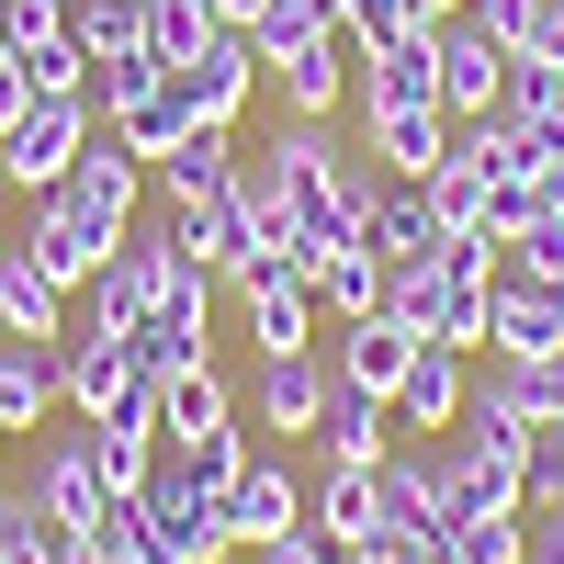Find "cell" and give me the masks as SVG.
Masks as SVG:
<instances>
[{
    "label": "cell",
    "instance_id": "cell-22",
    "mask_svg": "<svg viewBox=\"0 0 564 564\" xmlns=\"http://www.w3.org/2000/svg\"><path fill=\"white\" fill-rule=\"evenodd\" d=\"M68 327H79V294L45 282L23 260V238H12V249H0V339H68Z\"/></svg>",
    "mask_w": 564,
    "mask_h": 564
},
{
    "label": "cell",
    "instance_id": "cell-46",
    "mask_svg": "<svg viewBox=\"0 0 564 564\" xmlns=\"http://www.w3.org/2000/svg\"><path fill=\"white\" fill-rule=\"evenodd\" d=\"M260 12H271V0H215V23H238V34H249Z\"/></svg>",
    "mask_w": 564,
    "mask_h": 564
},
{
    "label": "cell",
    "instance_id": "cell-35",
    "mask_svg": "<svg viewBox=\"0 0 564 564\" xmlns=\"http://www.w3.org/2000/svg\"><path fill=\"white\" fill-rule=\"evenodd\" d=\"M531 226H542V170L531 181H486V238L508 249V238H531Z\"/></svg>",
    "mask_w": 564,
    "mask_h": 564
},
{
    "label": "cell",
    "instance_id": "cell-26",
    "mask_svg": "<svg viewBox=\"0 0 564 564\" xmlns=\"http://www.w3.org/2000/svg\"><path fill=\"white\" fill-rule=\"evenodd\" d=\"M395 406L384 395H361V384H339V372H327V417H316V463H384L395 441Z\"/></svg>",
    "mask_w": 564,
    "mask_h": 564
},
{
    "label": "cell",
    "instance_id": "cell-12",
    "mask_svg": "<svg viewBox=\"0 0 564 564\" xmlns=\"http://www.w3.org/2000/svg\"><path fill=\"white\" fill-rule=\"evenodd\" d=\"M68 406V339H0V430L34 441Z\"/></svg>",
    "mask_w": 564,
    "mask_h": 564
},
{
    "label": "cell",
    "instance_id": "cell-25",
    "mask_svg": "<svg viewBox=\"0 0 564 564\" xmlns=\"http://www.w3.org/2000/svg\"><path fill=\"white\" fill-rule=\"evenodd\" d=\"M361 249L384 260V271H406V260H430V249H441V215H430V181H384V193H372V215H361Z\"/></svg>",
    "mask_w": 564,
    "mask_h": 564
},
{
    "label": "cell",
    "instance_id": "cell-31",
    "mask_svg": "<svg viewBox=\"0 0 564 564\" xmlns=\"http://www.w3.org/2000/svg\"><path fill=\"white\" fill-rule=\"evenodd\" d=\"M497 113H508V124H531V135H564V68L520 45V57H508V90H497Z\"/></svg>",
    "mask_w": 564,
    "mask_h": 564
},
{
    "label": "cell",
    "instance_id": "cell-30",
    "mask_svg": "<svg viewBox=\"0 0 564 564\" xmlns=\"http://www.w3.org/2000/svg\"><path fill=\"white\" fill-rule=\"evenodd\" d=\"M68 45H79L90 68L148 57V0H68Z\"/></svg>",
    "mask_w": 564,
    "mask_h": 564
},
{
    "label": "cell",
    "instance_id": "cell-8",
    "mask_svg": "<svg viewBox=\"0 0 564 564\" xmlns=\"http://www.w3.org/2000/svg\"><path fill=\"white\" fill-rule=\"evenodd\" d=\"M486 350H497V361H553V350H564V282L497 271V294H486Z\"/></svg>",
    "mask_w": 564,
    "mask_h": 564
},
{
    "label": "cell",
    "instance_id": "cell-23",
    "mask_svg": "<svg viewBox=\"0 0 564 564\" xmlns=\"http://www.w3.org/2000/svg\"><path fill=\"white\" fill-rule=\"evenodd\" d=\"M215 430H238V384H226L215 361L170 372V384H159V452H193V441H215Z\"/></svg>",
    "mask_w": 564,
    "mask_h": 564
},
{
    "label": "cell",
    "instance_id": "cell-41",
    "mask_svg": "<svg viewBox=\"0 0 564 564\" xmlns=\"http://www.w3.org/2000/svg\"><path fill=\"white\" fill-rule=\"evenodd\" d=\"M520 564H564V497H531L520 508Z\"/></svg>",
    "mask_w": 564,
    "mask_h": 564
},
{
    "label": "cell",
    "instance_id": "cell-44",
    "mask_svg": "<svg viewBox=\"0 0 564 564\" xmlns=\"http://www.w3.org/2000/svg\"><path fill=\"white\" fill-rule=\"evenodd\" d=\"M249 564H339V542H327L316 520H294V531H282V542H260Z\"/></svg>",
    "mask_w": 564,
    "mask_h": 564
},
{
    "label": "cell",
    "instance_id": "cell-7",
    "mask_svg": "<svg viewBox=\"0 0 564 564\" xmlns=\"http://www.w3.org/2000/svg\"><path fill=\"white\" fill-rule=\"evenodd\" d=\"M430 452H441V531H463V520H520V508H531L520 463H497L475 441H430Z\"/></svg>",
    "mask_w": 564,
    "mask_h": 564
},
{
    "label": "cell",
    "instance_id": "cell-2",
    "mask_svg": "<svg viewBox=\"0 0 564 564\" xmlns=\"http://www.w3.org/2000/svg\"><path fill=\"white\" fill-rule=\"evenodd\" d=\"M260 45V79L282 90V113H339L350 102V34L327 0H271V12L249 23Z\"/></svg>",
    "mask_w": 564,
    "mask_h": 564
},
{
    "label": "cell",
    "instance_id": "cell-9",
    "mask_svg": "<svg viewBox=\"0 0 564 564\" xmlns=\"http://www.w3.org/2000/svg\"><path fill=\"white\" fill-rule=\"evenodd\" d=\"M361 159H384V181H430L452 159V102H361Z\"/></svg>",
    "mask_w": 564,
    "mask_h": 564
},
{
    "label": "cell",
    "instance_id": "cell-32",
    "mask_svg": "<svg viewBox=\"0 0 564 564\" xmlns=\"http://www.w3.org/2000/svg\"><path fill=\"white\" fill-rule=\"evenodd\" d=\"M79 430H90V417H79ZM90 475H102V497H148L159 430H90Z\"/></svg>",
    "mask_w": 564,
    "mask_h": 564
},
{
    "label": "cell",
    "instance_id": "cell-14",
    "mask_svg": "<svg viewBox=\"0 0 564 564\" xmlns=\"http://www.w3.org/2000/svg\"><path fill=\"white\" fill-rule=\"evenodd\" d=\"M226 181H238V124H193L170 159H148V193H159L170 215H204Z\"/></svg>",
    "mask_w": 564,
    "mask_h": 564
},
{
    "label": "cell",
    "instance_id": "cell-20",
    "mask_svg": "<svg viewBox=\"0 0 564 564\" xmlns=\"http://www.w3.org/2000/svg\"><path fill=\"white\" fill-rule=\"evenodd\" d=\"M384 531H441V452L430 441H406L372 463V542Z\"/></svg>",
    "mask_w": 564,
    "mask_h": 564
},
{
    "label": "cell",
    "instance_id": "cell-10",
    "mask_svg": "<svg viewBox=\"0 0 564 564\" xmlns=\"http://www.w3.org/2000/svg\"><path fill=\"white\" fill-rule=\"evenodd\" d=\"M249 417H260V430H282V441H316V417H327V339H316V350H260Z\"/></svg>",
    "mask_w": 564,
    "mask_h": 564
},
{
    "label": "cell",
    "instance_id": "cell-1",
    "mask_svg": "<svg viewBox=\"0 0 564 564\" xmlns=\"http://www.w3.org/2000/svg\"><path fill=\"white\" fill-rule=\"evenodd\" d=\"M260 159H271V181H282V215H294V249H282L294 271H305L316 249H350L361 215H372V193H384V181H372V159H361L327 113H282Z\"/></svg>",
    "mask_w": 564,
    "mask_h": 564
},
{
    "label": "cell",
    "instance_id": "cell-40",
    "mask_svg": "<svg viewBox=\"0 0 564 564\" xmlns=\"http://www.w3.org/2000/svg\"><path fill=\"white\" fill-rule=\"evenodd\" d=\"M249 452H260L249 430H215V441H193V452H181V463H193V475H204V486L226 497V486H238V463H249Z\"/></svg>",
    "mask_w": 564,
    "mask_h": 564
},
{
    "label": "cell",
    "instance_id": "cell-27",
    "mask_svg": "<svg viewBox=\"0 0 564 564\" xmlns=\"http://www.w3.org/2000/svg\"><path fill=\"white\" fill-rule=\"evenodd\" d=\"M305 282H316V316H339V327H350V316H384V260H372L361 238H350V249H316Z\"/></svg>",
    "mask_w": 564,
    "mask_h": 564
},
{
    "label": "cell",
    "instance_id": "cell-39",
    "mask_svg": "<svg viewBox=\"0 0 564 564\" xmlns=\"http://www.w3.org/2000/svg\"><path fill=\"white\" fill-rule=\"evenodd\" d=\"M327 12H339L350 57H361V45H384V34H406V0H327Z\"/></svg>",
    "mask_w": 564,
    "mask_h": 564
},
{
    "label": "cell",
    "instance_id": "cell-50",
    "mask_svg": "<svg viewBox=\"0 0 564 564\" xmlns=\"http://www.w3.org/2000/svg\"><path fill=\"white\" fill-rule=\"evenodd\" d=\"M553 372H564V350H553Z\"/></svg>",
    "mask_w": 564,
    "mask_h": 564
},
{
    "label": "cell",
    "instance_id": "cell-16",
    "mask_svg": "<svg viewBox=\"0 0 564 564\" xmlns=\"http://www.w3.org/2000/svg\"><path fill=\"white\" fill-rule=\"evenodd\" d=\"M350 90H361V102H441V34L406 23V34H384V45H361V57H350Z\"/></svg>",
    "mask_w": 564,
    "mask_h": 564
},
{
    "label": "cell",
    "instance_id": "cell-18",
    "mask_svg": "<svg viewBox=\"0 0 564 564\" xmlns=\"http://www.w3.org/2000/svg\"><path fill=\"white\" fill-rule=\"evenodd\" d=\"M475 361L486 350H452V339H417V361H406V384H395V430H452L463 417V384H475Z\"/></svg>",
    "mask_w": 564,
    "mask_h": 564
},
{
    "label": "cell",
    "instance_id": "cell-21",
    "mask_svg": "<svg viewBox=\"0 0 564 564\" xmlns=\"http://www.w3.org/2000/svg\"><path fill=\"white\" fill-rule=\"evenodd\" d=\"M406 361H417V327H395V316H350L339 339H327V372L361 384V395H384V406H395V384H406Z\"/></svg>",
    "mask_w": 564,
    "mask_h": 564
},
{
    "label": "cell",
    "instance_id": "cell-6",
    "mask_svg": "<svg viewBox=\"0 0 564 564\" xmlns=\"http://www.w3.org/2000/svg\"><path fill=\"white\" fill-rule=\"evenodd\" d=\"M23 508L34 520H68V531H90L102 520V475H90V430H34L23 441Z\"/></svg>",
    "mask_w": 564,
    "mask_h": 564
},
{
    "label": "cell",
    "instance_id": "cell-29",
    "mask_svg": "<svg viewBox=\"0 0 564 564\" xmlns=\"http://www.w3.org/2000/svg\"><path fill=\"white\" fill-rule=\"evenodd\" d=\"M305 520L327 531V542H372V463H316V486H305Z\"/></svg>",
    "mask_w": 564,
    "mask_h": 564
},
{
    "label": "cell",
    "instance_id": "cell-4",
    "mask_svg": "<svg viewBox=\"0 0 564 564\" xmlns=\"http://www.w3.org/2000/svg\"><path fill=\"white\" fill-rule=\"evenodd\" d=\"M57 204H68V215L90 226V238H113V249H124V226L148 215V159H135V148H124L113 124H90V148L68 159V181H57Z\"/></svg>",
    "mask_w": 564,
    "mask_h": 564
},
{
    "label": "cell",
    "instance_id": "cell-17",
    "mask_svg": "<svg viewBox=\"0 0 564 564\" xmlns=\"http://www.w3.org/2000/svg\"><path fill=\"white\" fill-rule=\"evenodd\" d=\"M531 430H542V417L520 406L508 361H475V384H463V417H452L441 441H475V452H497V463H520V452H531Z\"/></svg>",
    "mask_w": 564,
    "mask_h": 564
},
{
    "label": "cell",
    "instance_id": "cell-48",
    "mask_svg": "<svg viewBox=\"0 0 564 564\" xmlns=\"http://www.w3.org/2000/svg\"><path fill=\"white\" fill-rule=\"evenodd\" d=\"M12 452H23V441H12V430H0V475H12Z\"/></svg>",
    "mask_w": 564,
    "mask_h": 564
},
{
    "label": "cell",
    "instance_id": "cell-47",
    "mask_svg": "<svg viewBox=\"0 0 564 564\" xmlns=\"http://www.w3.org/2000/svg\"><path fill=\"white\" fill-rule=\"evenodd\" d=\"M452 12H463V0H406V23H430V34H441Z\"/></svg>",
    "mask_w": 564,
    "mask_h": 564
},
{
    "label": "cell",
    "instance_id": "cell-45",
    "mask_svg": "<svg viewBox=\"0 0 564 564\" xmlns=\"http://www.w3.org/2000/svg\"><path fill=\"white\" fill-rule=\"evenodd\" d=\"M372 564H452V542L441 531H384V542H361Z\"/></svg>",
    "mask_w": 564,
    "mask_h": 564
},
{
    "label": "cell",
    "instance_id": "cell-5",
    "mask_svg": "<svg viewBox=\"0 0 564 564\" xmlns=\"http://www.w3.org/2000/svg\"><path fill=\"white\" fill-rule=\"evenodd\" d=\"M90 90L79 102H23V113H0V181H12V193H57L68 181V159L90 148Z\"/></svg>",
    "mask_w": 564,
    "mask_h": 564
},
{
    "label": "cell",
    "instance_id": "cell-34",
    "mask_svg": "<svg viewBox=\"0 0 564 564\" xmlns=\"http://www.w3.org/2000/svg\"><path fill=\"white\" fill-rule=\"evenodd\" d=\"M204 34H215V0H148V57L159 68L204 57Z\"/></svg>",
    "mask_w": 564,
    "mask_h": 564
},
{
    "label": "cell",
    "instance_id": "cell-24",
    "mask_svg": "<svg viewBox=\"0 0 564 564\" xmlns=\"http://www.w3.org/2000/svg\"><path fill=\"white\" fill-rule=\"evenodd\" d=\"M23 260H34L45 282H68V294H79V282L113 260V238H90V226H79L57 193H34V215H23Z\"/></svg>",
    "mask_w": 564,
    "mask_h": 564
},
{
    "label": "cell",
    "instance_id": "cell-38",
    "mask_svg": "<svg viewBox=\"0 0 564 564\" xmlns=\"http://www.w3.org/2000/svg\"><path fill=\"white\" fill-rule=\"evenodd\" d=\"M463 12H475V23H486V34L508 45V57H520V45L542 34V12H553V0H463Z\"/></svg>",
    "mask_w": 564,
    "mask_h": 564
},
{
    "label": "cell",
    "instance_id": "cell-42",
    "mask_svg": "<svg viewBox=\"0 0 564 564\" xmlns=\"http://www.w3.org/2000/svg\"><path fill=\"white\" fill-rule=\"evenodd\" d=\"M508 271H531V282H564V226L542 215L531 238H508Z\"/></svg>",
    "mask_w": 564,
    "mask_h": 564
},
{
    "label": "cell",
    "instance_id": "cell-15",
    "mask_svg": "<svg viewBox=\"0 0 564 564\" xmlns=\"http://www.w3.org/2000/svg\"><path fill=\"white\" fill-rule=\"evenodd\" d=\"M238 305H249V339H260V350H316V327H327V316H316V282H305L294 260H260V271L238 282Z\"/></svg>",
    "mask_w": 564,
    "mask_h": 564
},
{
    "label": "cell",
    "instance_id": "cell-11",
    "mask_svg": "<svg viewBox=\"0 0 564 564\" xmlns=\"http://www.w3.org/2000/svg\"><path fill=\"white\" fill-rule=\"evenodd\" d=\"M215 508H226V542L260 553V542H282V531L305 520V486H294V463H282V452H249V463H238V486H226Z\"/></svg>",
    "mask_w": 564,
    "mask_h": 564
},
{
    "label": "cell",
    "instance_id": "cell-33",
    "mask_svg": "<svg viewBox=\"0 0 564 564\" xmlns=\"http://www.w3.org/2000/svg\"><path fill=\"white\" fill-rule=\"evenodd\" d=\"M430 215H441V238H486V170L463 159V148L430 170Z\"/></svg>",
    "mask_w": 564,
    "mask_h": 564
},
{
    "label": "cell",
    "instance_id": "cell-19",
    "mask_svg": "<svg viewBox=\"0 0 564 564\" xmlns=\"http://www.w3.org/2000/svg\"><path fill=\"white\" fill-rule=\"evenodd\" d=\"M497 90H508V45H497L475 12H452V23H441V102H452V124H463V113H497Z\"/></svg>",
    "mask_w": 564,
    "mask_h": 564
},
{
    "label": "cell",
    "instance_id": "cell-36",
    "mask_svg": "<svg viewBox=\"0 0 564 564\" xmlns=\"http://www.w3.org/2000/svg\"><path fill=\"white\" fill-rule=\"evenodd\" d=\"M430 305H441V282H430V260H406V271H384V316H395V327H417V339H430Z\"/></svg>",
    "mask_w": 564,
    "mask_h": 564
},
{
    "label": "cell",
    "instance_id": "cell-51",
    "mask_svg": "<svg viewBox=\"0 0 564 564\" xmlns=\"http://www.w3.org/2000/svg\"><path fill=\"white\" fill-rule=\"evenodd\" d=\"M0 113H12V102H0Z\"/></svg>",
    "mask_w": 564,
    "mask_h": 564
},
{
    "label": "cell",
    "instance_id": "cell-3",
    "mask_svg": "<svg viewBox=\"0 0 564 564\" xmlns=\"http://www.w3.org/2000/svg\"><path fill=\"white\" fill-rule=\"evenodd\" d=\"M68 417L90 430H159V372L102 327H68Z\"/></svg>",
    "mask_w": 564,
    "mask_h": 564
},
{
    "label": "cell",
    "instance_id": "cell-13",
    "mask_svg": "<svg viewBox=\"0 0 564 564\" xmlns=\"http://www.w3.org/2000/svg\"><path fill=\"white\" fill-rule=\"evenodd\" d=\"M170 79H181V102H193L204 124H238V113H249V90H260V45H249L238 23H215V34H204V57H181Z\"/></svg>",
    "mask_w": 564,
    "mask_h": 564
},
{
    "label": "cell",
    "instance_id": "cell-28",
    "mask_svg": "<svg viewBox=\"0 0 564 564\" xmlns=\"http://www.w3.org/2000/svg\"><path fill=\"white\" fill-rule=\"evenodd\" d=\"M102 124L124 135V148H135V159H170V148H181V135H193L204 113H193V102H181V79L159 68V79H148V90H135V102H124V113H102Z\"/></svg>",
    "mask_w": 564,
    "mask_h": 564
},
{
    "label": "cell",
    "instance_id": "cell-49",
    "mask_svg": "<svg viewBox=\"0 0 564 564\" xmlns=\"http://www.w3.org/2000/svg\"><path fill=\"white\" fill-rule=\"evenodd\" d=\"M339 564H372V553H361V542H350V553H339Z\"/></svg>",
    "mask_w": 564,
    "mask_h": 564
},
{
    "label": "cell",
    "instance_id": "cell-37",
    "mask_svg": "<svg viewBox=\"0 0 564 564\" xmlns=\"http://www.w3.org/2000/svg\"><path fill=\"white\" fill-rule=\"evenodd\" d=\"M441 542H452V564H520V520H463Z\"/></svg>",
    "mask_w": 564,
    "mask_h": 564
},
{
    "label": "cell",
    "instance_id": "cell-43",
    "mask_svg": "<svg viewBox=\"0 0 564 564\" xmlns=\"http://www.w3.org/2000/svg\"><path fill=\"white\" fill-rule=\"evenodd\" d=\"M520 475H531V497H564V417H542V430H531Z\"/></svg>",
    "mask_w": 564,
    "mask_h": 564
}]
</instances>
